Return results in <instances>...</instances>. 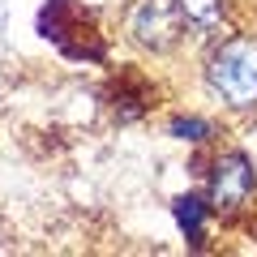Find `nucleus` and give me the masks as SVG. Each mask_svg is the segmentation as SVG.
I'll return each mask as SVG.
<instances>
[{
  "label": "nucleus",
  "instance_id": "obj_1",
  "mask_svg": "<svg viewBox=\"0 0 257 257\" xmlns=\"http://www.w3.org/2000/svg\"><path fill=\"white\" fill-rule=\"evenodd\" d=\"M210 86L231 107H253L257 103V47L253 43H227L210 60Z\"/></svg>",
  "mask_w": 257,
  "mask_h": 257
},
{
  "label": "nucleus",
  "instance_id": "obj_2",
  "mask_svg": "<svg viewBox=\"0 0 257 257\" xmlns=\"http://www.w3.org/2000/svg\"><path fill=\"white\" fill-rule=\"evenodd\" d=\"M184 26H189V18H184V9L176 0H142L138 9L128 13V35H133V43L150 47V52L176 47L180 35H184Z\"/></svg>",
  "mask_w": 257,
  "mask_h": 257
},
{
  "label": "nucleus",
  "instance_id": "obj_3",
  "mask_svg": "<svg viewBox=\"0 0 257 257\" xmlns=\"http://www.w3.org/2000/svg\"><path fill=\"white\" fill-rule=\"evenodd\" d=\"M248 193H253V167H248V159L244 155L219 159L214 172H210V206H219V210H236Z\"/></svg>",
  "mask_w": 257,
  "mask_h": 257
},
{
  "label": "nucleus",
  "instance_id": "obj_4",
  "mask_svg": "<svg viewBox=\"0 0 257 257\" xmlns=\"http://www.w3.org/2000/svg\"><path fill=\"white\" fill-rule=\"evenodd\" d=\"M172 214H176V223H180V231L197 244V240H202V227H206V202L202 197H180V202L172 206Z\"/></svg>",
  "mask_w": 257,
  "mask_h": 257
},
{
  "label": "nucleus",
  "instance_id": "obj_5",
  "mask_svg": "<svg viewBox=\"0 0 257 257\" xmlns=\"http://www.w3.org/2000/svg\"><path fill=\"white\" fill-rule=\"evenodd\" d=\"M214 128L210 120H197V116H176L172 120V138H184V142H206Z\"/></svg>",
  "mask_w": 257,
  "mask_h": 257
}]
</instances>
